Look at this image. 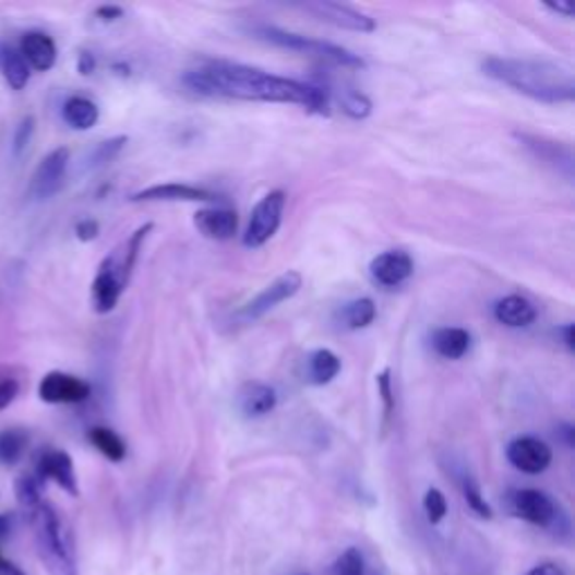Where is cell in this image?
Segmentation results:
<instances>
[{
  "label": "cell",
  "mask_w": 575,
  "mask_h": 575,
  "mask_svg": "<svg viewBox=\"0 0 575 575\" xmlns=\"http://www.w3.org/2000/svg\"><path fill=\"white\" fill-rule=\"evenodd\" d=\"M182 84L201 97L295 104L322 115L328 112L331 104L328 93L324 88L229 61H216L196 70H189L182 76Z\"/></svg>",
  "instance_id": "cell-1"
},
{
  "label": "cell",
  "mask_w": 575,
  "mask_h": 575,
  "mask_svg": "<svg viewBox=\"0 0 575 575\" xmlns=\"http://www.w3.org/2000/svg\"><path fill=\"white\" fill-rule=\"evenodd\" d=\"M481 70L490 80L535 101L568 104L575 99V76L571 68L553 61L488 57L481 63Z\"/></svg>",
  "instance_id": "cell-2"
},
{
  "label": "cell",
  "mask_w": 575,
  "mask_h": 575,
  "mask_svg": "<svg viewBox=\"0 0 575 575\" xmlns=\"http://www.w3.org/2000/svg\"><path fill=\"white\" fill-rule=\"evenodd\" d=\"M34 530L38 555H41L50 575H76V553L72 532L65 522L46 500L23 508Z\"/></svg>",
  "instance_id": "cell-3"
},
{
  "label": "cell",
  "mask_w": 575,
  "mask_h": 575,
  "mask_svg": "<svg viewBox=\"0 0 575 575\" xmlns=\"http://www.w3.org/2000/svg\"><path fill=\"white\" fill-rule=\"evenodd\" d=\"M254 34H256V38H261V41H267L277 48H286V50H292L299 55L318 57L322 61H328V63H335L342 68H364L367 65L362 57L354 55L347 48L335 46L331 41H322V38L303 36V34L288 32V29H281L275 25H259V27H254Z\"/></svg>",
  "instance_id": "cell-4"
},
{
  "label": "cell",
  "mask_w": 575,
  "mask_h": 575,
  "mask_svg": "<svg viewBox=\"0 0 575 575\" xmlns=\"http://www.w3.org/2000/svg\"><path fill=\"white\" fill-rule=\"evenodd\" d=\"M133 267L127 263L124 250H115L110 256H106L99 265L97 277L93 281L91 288V297H93V309L99 315L110 313L115 306H118L129 279H131Z\"/></svg>",
  "instance_id": "cell-5"
},
{
  "label": "cell",
  "mask_w": 575,
  "mask_h": 575,
  "mask_svg": "<svg viewBox=\"0 0 575 575\" xmlns=\"http://www.w3.org/2000/svg\"><path fill=\"white\" fill-rule=\"evenodd\" d=\"M284 209H286V194L281 189L265 194L250 214V223L243 235V245L256 250L271 241L277 235V229L281 227Z\"/></svg>",
  "instance_id": "cell-6"
},
{
  "label": "cell",
  "mask_w": 575,
  "mask_h": 575,
  "mask_svg": "<svg viewBox=\"0 0 575 575\" xmlns=\"http://www.w3.org/2000/svg\"><path fill=\"white\" fill-rule=\"evenodd\" d=\"M508 506L515 517L535 526L549 528L553 532H560V522H566L560 506L542 490H532V488L515 490L511 494Z\"/></svg>",
  "instance_id": "cell-7"
},
{
  "label": "cell",
  "mask_w": 575,
  "mask_h": 575,
  "mask_svg": "<svg viewBox=\"0 0 575 575\" xmlns=\"http://www.w3.org/2000/svg\"><path fill=\"white\" fill-rule=\"evenodd\" d=\"M68 163H70V151L65 146H59L50 151L48 156L38 163L32 182H29V196L34 201H50L57 196L68 173Z\"/></svg>",
  "instance_id": "cell-8"
},
{
  "label": "cell",
  "mask_w": 575,
  "mask_h": 575,
  "mask_svg": "<svg viewBox=\"0 0 575 575\" xmlns=\"http://www.w3.org/2000/svg\"><path fill=\"white\" fill-rule=\"evenodd\" d=\"M303 279L297 271H288L284 275H279L271 286H265L250 303H245L241 309V318L245 322H254V320H261L263 315H267L271 311H275L279 303L292 299L299 288H301Z\"/></svg>",
  "instance_id": "cell-9"
},
{
  "label": "cell",
  "mask_w": 575,
  "mask_h": 575,
  "mask_svg": "<svg viewBox=\"0 0 575 575\" xmlns=\"http://www.w3.org/2000/svg\"><path fill=\"white\" fill-rule=\"evenodd\" d=\"M88 382L63 371H50L38 382V398L48 405H80L88 400Z\"/></svg>",
  "instance_id": "cell-10"
},
{
  "label": "cell",
  "mask_w": 575,
  "mask_h": 575,
  "mask_svg": "<svg viewBox=\"0 0 575 575\" xmlns=\"http://www.w3.org/2000/svg\"><path fill=\"white\" fill-rule=\"evenodd\" d=\"M506 458L524 475H542L553 462V450L535 436H517L508 443Z\"/></svg>",
  "instance_id": "cell-11"
},
{
  "label": "cell",
  "mask_w": 575,
  "mask_h": 575,
  "mask_svg": "<svg viewBox=\"0 0 575 575\" xmlns=\"http://www.w3.org/2000/svg\"><path fill=\"white\" fill-rule=\"evenodd\" d=\"M36 477L38 481H55L59 488H63L68 494L76 496L80 494V483H76L74 464L68 452L50 447L44 450L36 458Z\"/></svg>",
  "instance_id": "cell-12"
},
{
  "label": "cell",
  "mask_w": 575,
  "mask_h": 575,
  "mask_svg": "<svg viewBox=\"0 0 575 575\" xmlns=\"http://www.w3.org/2000/svg\"><path fill=\"white\" fill-rule=\"evenodd\" d=\"M133 203H209L214 194L209 189L184 184V182H165L151 184L131 196Z\"/></svg>",
  "instance_id": "cell-13"
},
{
  "label": "cell",
  "mask_w": 575,
  "mask_h": 575,
  "mask_svg": "<svg viewBox=\"0 0 575 575\" xmlns=\"http://www.w3.org/2000/svg\"><path fill=\"white\" fill-rule=\"evenodd\" d=\"M303 12L313 14L315 19L324 21V23H331L335 27H342V29H351V32H373L375 29V21L349 5H339V3H324V0H320V3H306L301 5Z\"/></svg>",
  "instance_id": "cell-14"
},
{
  "label": "cell",
  "mask_w": 575,
  "mask_h": 575,
  "mask_svg": "<svg viewBox=\"0 0 575 575\" xmlns=\"http://www.w3.org/2000/svg\"><path fill=\"white\" fill-rule=\"evenodd\" d=\"M369 271L380 286L396 288L414 275V259L405 250H387L371 261Z\"/></svg>",
  "instance_id": "cell-15"
},
{
  "label": "cell",
  "mask_w": 575,
  "mask_h": 575,
  "mask_svg": "<svg viewBox=\"0 0 575 575\" xmlns=\"http://www.w3.org/2000/svg\"><path fill=\"white\" fill-rule=\"evenodd\" d=\"M194 225L199 232L205 239L212 241H229L239 229V216L235 209H227V207H209V209H201L194 216Z\"/></svg>",
  "instance_id": "cell-16"
},
{
  "label": "cell",
  "mask_w": 575,
  "mask_h": 575,
  "mask_svg": "<svg viewBox=\"0 0 575 575\" xmlns=\"http://www.w3.org/2000/svg\"><path fill=\"white\" fill-rule=\"evenodd\" d=\"M19 52L27 61L29 70L34 68L38 72H48L57 63V44H55V38L50 34H46V32H27V34H23Z\"/></svg>",
  "instance_id": "cell-17"
},
{
  "label": "cell",
  "mask_w": 575,
  "mask_h": 575,
  "mask_svg": "<svg viewBox=\"0 0 575 575\" xmlns=\"http://www.w3.org/2000/svg\"><path fill=\"white\" fill-rule=\"evenodd\" d=\"M494 320L508 328H526L538 320V311L526 297L508 295L494 303Z\"/></svg>",
  "instance_id": "cell-18"
},
{
  "label": "cell",
  "mask_w": 575,
  "mask_h": 575,
  "mask_svg": "<svg viewBox=\"0 0 575 575\" xmlns=\"http://www.w3.org/2000/svg\"><path fill=\"white\" fill-rule=\"evenodd\" d=\"M277 407V392L265 382H245L239 392V409L245 418H261Z\"/></svg>",
  "instance_id": "cell-19"
},
{
  "label": "cell",
  "mask_w": 575,
  "mask_h": 575,
  "mask_svg": "<svg viewBox=\"0 0 575 575\" xmlns=\"http://www.w3.org/2000/svg\"><path fill=\"white\" fill-rule=\"evenodd\" d=\"M470 333L458 326H443L432 335L434 351L445 360H462L470 351Z\"/></svg>",
  "instance_id": "cell-20"
},
{
  "label": "cell",
  "mask_w": 575,
  "mask_h": 575,
  "mask_svg": "<svg viewBox=\"0 0 575 575\" xmlns=\"http://www.w3.org/2000/svg\"><path fill=\"white\" fill-rule=\"evenodd\" d=\"M0 74L12 91H23L29 82V65L19 52V48L10 44H0Z\"/></svg>",
  "instance_id": "cell-21"
},
{
  "label": "cell",
  "mask_w": 575,
  "mask_h": 575,
  "mask_svg": "<svg viewBox=\"0 0 575 575\" xmlns=\"http://www.w3.org/2000/svg\"><path fill=\"white\" fill-rule=\"evenodd\" d=\"M61 112H63V122L74 131H88L99 120L97 104L88 97H82V95H74V97L65 99Z\"/></svg>",
  "instance_id": "cell-22"
},
{
  "label": "cell",
  "mask_w": 575,
  "mask_h": 575,
  "mask_svg": "<svg viewBox=\"0 0 575 575\" xmlns=\"http://www.w3.org/2000/svg\"><path fill=\"white\" fill-rule=\"evenodd\" d=\"M339 371H342V360L328 349H318L309 356V360H306V380L315 387L328 385V382L337 378Z\"/></svg>",
  "instance_id": "cell-23"
},
{
  "label": "cell",
  "mask_w": 575,
  "mask_h": 575,
  "mask_svg": "<svg viewBox=\"0 0 575 575\" xmlns=\"http://www.w3.org/2000/svg\"><path fill=\"white\" fill-rule=\"evenodd\" d=\"M337 318H339V324L349 331L367 328L375 320V303L369 297L354 299V301L342 306V311L337 313Z\"/></svg>",
  "instance_id": "cell-24"
},
{
  "label": "cell",
  "mask_w": 575,
  "mask_h": 575,
  "mask_svg": "<svg viewBox=\"0 0 575 575\" xmlns=\"http://www.w3.org/2000/svg\"><path fill=\"white\" fill-rule=\"evenodd\" d=\"M88 441L108 458L112 464L124 462L127 456V443L118 432H112L110 428H93L88 432Z\"/></svg>",
  "instance_id": "cell-25"
},
{
  "label": "cell",
  "mask_w": 575,
  "mask_h": 575,
  "mask_svg": "<svg viewBox=\"0 0 575 575\" xmlns=\"http://www.w3.org/2000/svg\"><path fill=\"white\" fill-rule=\"evenodd\" d=\"M29 445V434L25 430H3L0 432V466H16L25 456Z\"/></svg>",
  "instance_id": "cell-26"
},
{
  "label": "cell",
  "mask_w": 575,
  "mask_h": 575,
  "mask_svg": "<svg viewBox=\"0 0 575 575\" xmlns=\"http://www.w3.org/2000/svg\"><path fill=\"white\" fill-rule=\"evenodd\" d=\"M129 144V137L127 135H118V137H110V140H104L99 142L88 156V169H99V167H106L110 165L115 158L120 156L122 148Z\"/></svg>",
  "instance_id": "cell-27"
},
{
  "label": "cell",
  "mask_w": 575,
  "mask_h": 575,
  "mask_svg": "<svg viewBox=\"0 0 575 575\" xmlns=\"http://www.w3.org/2000/svg\"><path fill=\"white\" fill-rule=\"evenodd\" d=\"M339 106L354 120H364V118H369V115H371V101H369V97H364L358 91H342Z\"/></svg>",
  "instance_id": "cell-28"
},
{
  "label": "cell",
  "mask_w": 575,
  "mask_h": 575,
  "mask_svg": "<svg viewBox=\"0 0 575 575\" xmlns=\"http://www.w3.org/2000/svg\"><path fill=\"white\" fill-rule=\"evenodd\" d=\"M462 490H464V496H466L468 506L472 508V513H477V515L483 517V519H490V517H492V508H490V504L483 500V494H481L479 483H477L470 475H464V479H462Z\"/></svg>",
  "instance_id": "cell-29"
},
{
  "label": "cell",
  "mask_w": 575,
  "mask_h": 575,
  "mask_svg": "<svg viewBox=\"0 0 575 575\" xmlns=\"http://www.w3.org/2000/svg\"><path fill=\"white\" fill-rule=\"evenodd\" d=\"M331 575H364V558L358 549H347L344 551L335 564Z\"/></svg>",
  "instance_id": "cell-30"
},
{
  "label": "cell",
  "mask_w": 575,
  "mask_h": 575,
  "mask_svg": "<svg viewBox=\"0 0 575 575\" xmlns=\"http://www.w3.org/2000/svg\"><path fill=\"white\" fill-rule=\"evenodd\" d=\"M423 508L428 513V519L432 524H439L445 515H447V502H445V494L439 488H430L426 492V500H423Z\"/></svg>",
  "instance_id": "cell-31"
},
{
  "label": "cell",
  "mask_w": 575,
  "mask_h": 575,
  "mask_svg": "<svg viewBox=\"0 0 575 575\" xmlns=\"http://www.w3.org/2000/svg\"><path fill=\"white\" fill-rule=\"evenodd\" d=\"M34 118L32 115H27V118L21 120V124L16 127V133H14V153L16 156H21V153L27 148L32 135H34Z\"/></svg>",
  "instance_id": "cell-32"
},
{
  "label": "cell",
  "mask_w": 575,
  "mask_h": 575,
  "mask_svg": "<svg viewBox=\"0 0 575 575\" xmlns=\"http://www.w3.org/2000/svg\"><path fill=\"white\" fill-rule=\"evenodd\" d=\"M21 392V385L16 378H0V411L8 409Z\"/></svg>",
  "instance_id": "cell-33"
},
{
  "label": "cell",
  "mask_w": 575,
  "mask_h": 575,
  "mask_svg": "<svg viewBox=\"0 0 575 575\" xmlns=\"http://www.w3.org/2000/svg\"><path fill=\"white\" fill-rule=\"evenodd\" d=\"M378 392L382 396V403H385V418H390L392 411H394V392H392L390 371H382L378 375Z\"/></svg>",
  "instance_id": "cell-34"
},
{
  "label": "cell",
  "mask_w": 575,
  "mask_h": 575,
  "mask_svg": "<svg viewBox=\"0 0 575 575\" xmlns=\"http://www.w3.org/2000/svg\"><path fill=\"white\" fill-rule=\"evenodd\" d=\"M74 235L80 241H93L99 235V223L93 218H84L74 225Z\"/></svg>",
  "instance_id": "cell-35"
},
{
  "label": "cell",
  "mask_w": 575,
  "mask_h": 575,
  "mask_svg": "<svg viewBox=\"0 0 575 575\" xmlns=\"http://www.w3.org/2000/svg\"><path fill=\"white\" fill-rule=\"evenodd\" d=\"M526 575H566L562 566L553 564V562H544V564H538L535 568H530Z\"/></svg>",
  "instance_id": "cell-36"
},
{
  "label": "cell",
  "mask_w": 575,
  "mask_h": 575,
  "mask_svg": "<svg viewBox=\"0 0 575 575\" xmlns=\"http://www.w3.org/2000/svg\"><path fill=\"white\" fill-rule=\"evenodd\" d=\"M122 14H124V10L115 8V5H104V8L97 10V16L101 21H118V19H122Z\"/></svg>",
  "instance_id": "cell-37"
},
{
  "label": "cell",
  "mask_w": 575,
  "mask_h": 575,
  "mask_svg": "<svg viewBox=\"0 0 575 575\" xmlns=\"http://www.w3.org/2000/svg\"><path fill=\"white\" fill-rule=\"evenodd\" d=\"M95 57L91 52H82L80 55V63H76V70H80L82 74H93L95 72Z\"/></svg>",
  "instance_id": "cell-38"
},
{
  "label": "cell",
  "mask_w": 575,
  "mask_h": 575,
  "mask_svg": "<svg viewBox=\"0 0 575 575\" xmlns=\"http://www.w3.org/2000/svg\"><path fill=\"white\" fill-rule=\"evenodd\" d=\"M0 575H25V573L21 566H16L12 560L0 553Z\"/></svg>",
  "instance_id": "cell-39"
},
{
  "label": "cell",
  "mask_w": 575,
  "mask_h": 575,
  "mask_svg": "<svg viewBox=\"0 0 575 575\" xmlns=\"http://www.w3.org/2000/svg\"><path fill=\"white\" fill-rule=\"evenodd\" d=\"M560 333H562V337H564V347H566L568 351H573V349H575V337H573V324H564V326L560 328Z\"/></svg>",
  "instance_id": "cell-40"
},
{
  "label": "cell",
  "mask_w": 575,
  "mask_h": 575,
  "mask_svg": "<svg viewBox=\"0 0 575 575\" xmlns=\"http://www.w3.org/2000/svg\"><path fill=\"white\" fill-rule=\"evenodd\" d=\"M547 8L555 14H564V16H573V5L571 3H547Z\"/></svg>",
  "instance_id": "cell-41"
},
{
  "label": "cell",
  "mask_w": 575,
  "mask_h": 575,
  "mask_svg": "<svg viewBox=\"0 0 575 575\" xmlns=\"http://www.w3.org/2000/svg\"><path fill=\"white\" fill-rule=\"evenodd\" d=\"M12 530V517L10 515H0V542H3Z\"/></svg>",
  "instance_id": "cell-42"
},
{
  "label": "cell",
  "mask_w": 575,
  "mask_h": 575,
  "mask_svg": "<svg viewBox=\"0 0 575 575\" xmlns=\"http://www.w3.org/2000/svg\"><path fill=\"white\" fill-rule=\"evenodd\" d=\"M573 434H575V432H573L571 426H562V428H560V436L564 439V443H566L568 447H573Z\"/></svg>",
  "instance_id": "cell-43"
},
{
  "label": "cell",
  "mask_w": 575,
  "mask_h": 575,
  "mask_svg": "<svg viewBox=\"0 0 575 575\" xmlns=\"http://www.w3.org/2000/svg\"><path fill=\"white\" fill-rule=\"evenodd\" d=\"M295 575H309V573H295Z\"/></svg>",
  "instance_id": "cell-44"
}]
</instances>
